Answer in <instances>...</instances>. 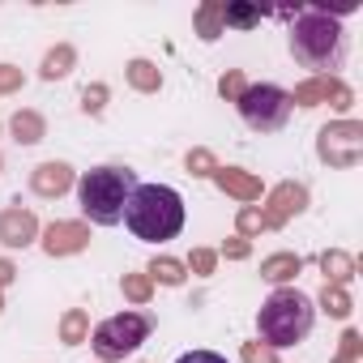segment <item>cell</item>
<instances>
[{
    "mask_svg": "<svg viewBox=\"0 0 363 363\" xmlns=\"http://www.w3.org/2000/svg\"><path fill=\"white\" fill-rule=\"evenodd\" d=\"M308 210V184H299V179H282V184L265 197V206H261V214H265V227L269 231H278V227H286L291 218H299Z\"/></svg>",
    "mask_w": 363,
    "mask_h": 363,
    "instance_id": "cell-9",
    "label": "cell"
},
{
    "mask_svg": "<svg viewBox=\"0 0 363 363\" xmlns=\"http://www.w3.org/2000/svg\"><path fill=\"white\" fill-rule=\"evenodd\" d=\"M214 184H218L227 197L244 201V206L261 201V179H257L252 171H244V167H218V171H214Z\"/></svg>",
    "mask_w": 363,
    "mask_h": 363,
    "instance_id": "cell-13",
    "label": "cell"
},
{
    "mask_svg": "<svg viewBox=\"0 0 363 363\" xmlns=\"http://www.w3.org/2000/svg\"><path fill=\"white\" fill-rule=\"evenodd\" d=\"M124 77H128V86L133 90H141V94H158L162 90V69L154 65V60H128L124 65Z\"/></svg>",
    "mask_w": 363,
    "mask_h": 363,
    "instance_id": "cell-15",
    "label": "cell"
},
{
    "mask_svg": "<svg viewBox=\"0 0 363 363\" xmlns=\"http://www.w3.org/2000/svg\"><path fill=\"white\" fill-rule=\"evenodd\" d=\"M39 240V218L22 206L0 210V244L5 248H30Z\"/></svg>",
    "mask_w": 363,
    "mask_h": 363,
    "instance_id": "cell-10",
    "label": "cell"
},
{
    "mask_svg": "<svg viewBox=\"0 0 363 363\" xmlns=\"http://www.w3.org/2000/svg\"><path fill=\"white\" fill-rule=\"evenodd\" d=\"M235 227H240V240H252V235L269 231V227H265V214H261V206H244V210H240V218H235Z\"/></svg>",
    "mask_w": 363,
    "mask_h": 363,
    "instance_id": "cell-26",
    "label": "cell"
},
{
    "mask_svg": "<svg viewBox=\"0 0 363 363\" xmlns=\"http://www.w3.org/2000/svg\"><path fill=\"white\" fill-rule=\"evenodd\" d=\"M240 354H244V363H278V350H274L269 342H261V337H257V342H244Z\"/></svg>",
    "mask_w": 363,
    "mask_h": 363,
    "instance_id": "cell-30",
    "label": "cell"
},
{
    "mask_svg": "<svg viewBox=\"0 0 363 363\" xmlns=\"http://www.w3.org/2000/svg\"><path fill=\"white\" fill-rule=\"evenodd\" d=\"M77 201H82V214L99 227H116L124 223V206L137 189V171L133 167H94L77 179Z\"/></svg>",
    "mask_w": 363,
    "mask_h": 363,
    "instance_id": "cell-3",
    "label": "cell"
},
{
    "mask_svg": "<svg viewBox=\"0 0 363 363\" xmlns=\"http://www.w3.org/2000/svg\"><path fill=\"white\" fill-rule=\"evenodd\" d=\"M9 128H13V137H18L22 145H39V141L48 137V120H43L39 111H30V107H22V111L9 120Z\"/></svg>",
    "mask_w": 363,
    "mask_h": 363,
    "instance_id": "cell-18",
    "label": "cell"
},
{
    "mask_svg": "<svg viewBox=\"0 0 363 363\" xmlns=\"http://www.w3.org/2000/svg\"><path fill=\"white\" fill-rule=\"evenodd\" d=\"M13 90H22V69L0 65V94H13Z\"/></svg>",
    "mask_w": 363,
    "mask_h": 363,
    "instance_id": "cell-32",
    "label": "cell"
},
{
    "mask_svg": "<svg viewBox=\"0 0 363 363\" xmlns=\"http://www.w3.org/2000/svg\"><path fill=\"white\" fill-rule=\"evenodd\" d=\"M312 320H316V308L303 291L295 286H278L261 312H257V329H261V342H269L274 350L278 346H295L312 333Z\"/></svg>",
    "mask_w": 363,
    "mask_h": 363,
    "instance_id": "cell-4",
    "label": "cell"
},
{
    "mask_svg": "<svg viewBox=\"0 0 363 363\" xmlns=\"http://www.w3.org/2000/svg\"><path fill=\"white\" fill-rule=\"evenodd\" d=\"M90 248V227L86 223H52L43 231V252L48 257H73Z\"/></svg>",
    "mask_w": 363,
    "mask_h": 363,
    "instance_id": "cell-11",
    "label": "cell"
},
{
    "mask_svg": "<svg viewBox=\"0 0 363 363\" xmlns=\"http://www.w3.org/2000/svg\"><path fill=\"white\" fill-rule=\"evenodd\" d=\"M184 167H189V175H197V179H214V171H218V158H214V150H206V145H193V150H189V158H184Z\"/></svg>",
    "mask_w": 363,
    "mask_h": 363,
    "instance_id": "cell-24",
    "label": "cell"
},
{
    "mask_svg": "<svg viewBox=\"0 0 363 363\" xmlns=\"http://www.w3.org/2000/svg\"><path fill=\"white\" fill-rule=\"evenodd\" d=\"M333 363H354V359H333Z\"/></svg>",
    "mask_w": 363,
    "mask_h": 363,
    "instance_id": "cell-36",
    "label": "cell"
},
{
    "mask_svg": "<svg viewBox=\"0 0 363 363\" xmlns=\"http://www.w3.org/2000/svg\"><path fill=\"white\" fill-rule=\"evenodd\" d=\"M248 252H252V244H248V240H240V235L223 244V257H227V261H248Z\"/></svg>",
    "mask_w": 363,
    "mask_h": 363,
    "instance_id": "cell-33",
    "label": "cell"
},
{
    "mask_svg": "<svg viewBox=\"0 0 363 363\" xmlns=\"http://www.w3.org/2000/svg\"><path fill=\"white\" fill-rule=\"evenodd\" d=\"M124 227L145 244L175 240L184 231V197L167 184H137L124 206Z\"/></svg>",
    "mask_w": 363,
    "mask_h": 363,
    "instance_id": "cell-1",
    "label": "cell"
},
{
    "mask_svg": "<svg viewBox=\"0 0 363 363\" xmlns=\"http://www.w3.org/2000/svg\"><path fill=\"white\" fill-rule=\"evenodd\" d=\"M184 269L197 274V278H210V274L218 269V252H210V248H193V257L184 261Z\"/></svg>",
    "mask_w": 363,
    "mask_h": 363,
    "instance_id": "cell-29",
    "label": "cell"
},
{
    "mask_svg": "<svg viewBox=\"0 0 363 363\" xmlns=\"http://www.w3.org/2000/svg\"><path fill=\"white\" fill-rule=\"evenodd\" d=\"M150 333H154V316H145V312H116V316H107V320H99L90 329V346H94V354L103 363H116V359L133 354Z\"/></svg>",
    "mask_w": 363,
    "mask_h": 363,
    "instance_id": "cell-5",
    "label": "cell"
},
{
    "mask_svg": "<svg viewBox=\"0 0 363 363\" xmlns=\"http://www.w3.org/2000/svg\"><path fill=\"white\" fill-rule=\"evenodd\" d=\"M13 278H18V265H13L9 257H0V291H5V286H9Z\"/></svg>",
    "mask_w": 363,
    "mask_h": 363,
    "instance_id": "cell-35",
    "label": "cell"
},
{
    "mask_svg": "<svg viewBox=\"0 0 363 363\" xmlns=\"http://www.w3.org/2000/svg\"><path fill=\"white\" fill-rule=\"evenodd\" d=\"M60 342H65V346L90 342V316H86L82 308H69V312L60 316Z\"/></svg>",
    "mask_w": 363,
    "mask_h": 363,
    "instance_id": "cell-20",
    "label": "cell"
},
{
    "mask_svg": "<svg viewBox=\"0 0 363 363\" xmlns=\"http://www.w3.org/2000/svg\"><path fill=\"white\" fill-rule=\"evenodd\" d=\"M145 274H150V282H162V286H184V278H189L184 261H175V257H154Z\"/></svg>",
    "mask_w": 363,
    "mask_h": 363,
    "instance_id": "cell-19",
    "label": "cell"
},
{
    "mask_svg": "<svg viewBox=\"0 0 363 363\" xmlns=\"http://www.w3.org/2000/svg\"><path fill=\"white\" fill-rule=\"evenodd\" d=\"M248 90V77L240 73V69H227L223 77H218V94L227 99V103H240V94Z\"/></svg>",
    "mask_w": 363,
    "mask_h": 363,
    "instance_id": "cell-27",
    "label": "cell"
},
{
    "mask_svg": "<svg viewBox=\"0 0 363 363\" xmlns=\"http://www.w3.org/2000/svg\"><path fill=\"white\" fill-rule=\"evenodd\" d=\"M175 363H227V359L214 354V350H189V354H179Z\"/></svg>",
    "mask_w": 363,
    "mask_h": 363,
    "instance_id": "cell-34",
    "label": "cell"
},
{
    "mask_svg": "<svg viewBox=\"0 0 363 363\" xmlns=\"http://www.w3.org/2000/svg\"><path fill=\"white\" fill-rule=\"evenodd\" d=\"M299 269H303V257L299 252H274V257L261 261V278L274 282V286H286L291 278H299Z\"/></svg>",
    "mask_w": 363,
    "mask_h": 363,
    "instance_id": "cell-14",
    "label": "cell"
},
{
    "mask_svg": "<svg viewBox=\"0 0 363 363\" xmlns=\"http://www.w3.org/2000/svg\"><path fill=\"white\" fill-rule=\"evenodd\" d=\"M342 52H346V39H342L337 18H329L320 5H308V9L295 13L291 56L303 69H316V77H333V69L342 65Z\"/></svg>",
    "mask_w": 363,
    "mask_h": 363,
    "instance_id": "cell-2",
    "label": "cell"
},
{
    "mask_svg": "<svg viewBox=\"0 0 363 363\" xmlns=\"http://www.w3.org/2000/svg\"><path fill=\"white\" fill-rule=\"evenodd\" d=\"M107 99H111V90H107L103 82H94V86H86V90H82V111H86V116H103Z\"/></svg>",
    "mask_w": 363,
    "mask_h": 363,
    "instance_id": "cell-28",
    "label": "cell"
},
{
    "mask_svg": "<svg viewBox=\"0 0 363 363\" xmlns=\"http://www.w3.org/2000/svg\"><path fill=\"white\" fill-rule=\"evenodd\" d=\"M235 107H240V116H244V124H248L252 133H278V128L291 120V99H286V90L274 86V82L248 86Z\"/></svg>",
    "mask_w": 363,
    "mask_h": 363,
    "instance_id": "cell-6",
    "label": "cell"
},
{
    "mask_svg": "<svg viewBox=\"0 0 363 363\" xmlns=\"http://www.w3.org/2000/svg\"><path fill=\"white\" fill-rule=\"evenodd\" d=\"M320 274H325L329 286H346L354 278V257L342 252V248H329V252H320Z\"/></svg>",
    "mask_w": 363,
    "mask_h": 363,
    "instance_id": "cell-16",
    "label": "cell"
},
{
    "mask_svg": "<svg viewBox=\"0 0 363 363\" xmlns=\"http://www.w3.org/2000/svg\"><path fill=\"white\" fill-rule=\"evenodd\" d=\"M291 107H320V103H329V107H337V111H350L354 107V90L333 73V77H308V82H299L291 94Z\"/></svg>",
    "mask_w": 363,
    "mask_h": 363,
    "instance_id": "cell-8",
    "label": "cell"
},
{
    "mask_svg": "<svg viewBox=\"0 0 363 363\" xmlns=\"http://www.w3.org/2000/svg\"><path fill=\"white\" fill-rule=\"evenodd\" d=\"M193 22H197V35H201L206 43H214V39L227 30V26H223V5H218V0H206V5L197 9V18H193Z\"/></svg>",
    "mask_w": 363,
    "mask_h": 363,
    "instance_id": "cell-21",
    "label": "cell"
},
{
    "mask_svg": "<svg viewBox=\"0 0 363 363\" xmlns=\"http://www.w3.org/2000/svg\"><path fill=\"white\" fill-rule=\"evenodd\" d=\"M261 18H265V9H257V5H223V26L252 30V26H261Z\"/></svg>",
    "mask_w": 363,
    "mask_h": 363,
    "instance_id": "cell-23",
    "label": "cell"
},
{
    "mask_svg": "<svg viewBox=\"0 0 363 363\" xmlns=\"http://www.w3.org/2000/svg\"><path fill=\"white\" fill-rule=\"evenodd\" d=\"M0 171H5V158H0Z\"/></svg>",
    "mask_w": 363,
    "mask_h": 363,
    "instance_id": "cell-38",
    "label": "cell"
},
{
    "mask_svg": "<svg viewBox=\"0 0 363 363\" xmlns=\"http://www.w3.org/2000/svg\"><path fill=\"white\" fill-rule=\"evenodd\" d=\"M73 65H77V52H73L69 43H56V48L43 56L39 77H43V82H60V77H69V73H73Z\"/></svg>",
    "mask_w": 363,
    "mask_h": 363,
    "instance_id": "cell-17",
    "label": "cell"
},
{
    "mask_svg": "<svg viewBox=\"0 0 363 363\" xmlns=\"http://www.w3.org/2000/svg\"><path fill=\"white\" fill-rule=\"evenodd\" d=\"M0 308H5V295H0Z\"/></svg>",
    "mask_w": 363,
    "mask_h": 363,
    "instance_id": "cell-37",
    "label": "cell"
},
{
    "mask_svg": "<svg viewBox=\"0 0 363 363\" xmlns=\"http://www.w3.org/2000/svg\"><path fill=\"white\" fill-rule=\"evenodd\" d=\"M320 308H325L333 320H346L350 308H354V299H350L346 286H329V282H325V286H320Z\"/></svg>",
    "mask_w": 363,
    "mask_h": 363,
    "instance_id": "cell-22",
    "label": "cell"
},
{
    "mask_svg": "<svg viewBox=\"0 0 363 363\" xmlns=\"http://www.w3.org/2000/svg\"><path fill=\"white\" fill-rule=\"evenodd\" d=\"M316 154H320V162H329L337 171L359 167V158H363V124L359 120H333V124H325L316 133Z\"/></svg>",
    "mask_w": 363,
    "mask_h": 363,
    "instance_id": "cell-7",
    "label": "cell"
},
{
    "mask_svg": "<svg viewBox=\"0 0 363 363\" xmlns=\"http://www.w3.org/2000/svg\"><path fill=\"white\" fill-rule=\"evenodd\" d=\"M359 350H363L359 329H346V333H342V342H337V359H354V363H359Z\"/></svg>",
    "mask_w": 363,
    "mask_h": 363,
    "instance_id": "cell-31",
    "label": "cell"
},
{
    "mask_svg": "<svg viewBox=\"0 0 363 363\" xmlns=\"http://www.w3.org/2000/svg\"><path fill=\"white\" fill-rule=\"evenodd\" d=\"M77 184V175H73V167L69 162H39L35 171H30V189H35V197H48V201H56V197H65L69 189Z\"/></svg>",
    "mask_w": 363,
    "mask_h": 363,
    "instance_id": "cell-12",
    "label": "cell"
},
{
    "mask_svg": "<svg viewBox=\"0 0 363 363\" xmlns=\"http://www.w3.org/2000/svg\"><path fill=\"white\" fill-rule=\"evenodd\" d=\"M120 291H124L128 303H150V299H154V282H150V274H124Z\"/></svg>",
    "mask_w": 363,
    "mask_h": 363,
    "instance_id": "cell-25",
    "label": "cell"
}]
</instances>
